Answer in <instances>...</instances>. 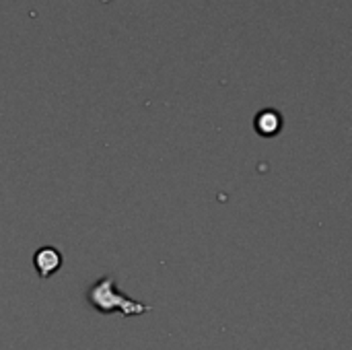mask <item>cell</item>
I'll return each instance as SVG.
<instances>
[{
	"mask_svg": "<svg viewBox=\"0 0 352 350\" xmlns=\"http://www.w3.org/2000/svg\"><path fill=\"white\" fill-rule=\"evenodd\" d=\"M87 303L107 316V314H113V311H120L124 318H138V316H144L148 314L153 307L151 305H144L136 299H130L128 295L120 293L116 289V278L111 274L107 276H101L89 291H87Z\"/></svg>",
	"mask_w": 352,
	"mask_h": 350,
	"instance_id": "obj_1",
	"label": "cell"
},
{
	"mask_svg": "<svg viewBox=\"0 0 352 350\" xmlns=\"http://www.w3.org/2000/svg\"><path fill=\"white\" fill-rule=\"evenodd\" d=\"M64 264V256L54 245H43L33 254V268L41 281H47L52 274H56Z\"/></svg>",
	"mask_w": 352,
	"mask_h": 350,
	"instance_id": "obj_2",
	"label": "cell"
},
{
	"mask_svg": "<svg viewBox=\"0 0 352 350\" xmlns=\"http://www.w3.org/2000/svg\"><path fill=\"white\" fill-rule=\"evenodd\" d=\"M283 116L276 109H262L254 118V128L262 138H272L283 130Z\"/></svg>",
	"mask_w": 352,
	"mask_h": 350,
	"instance_id": "obj_3",
	"label": "cell"
}]
</instances>
